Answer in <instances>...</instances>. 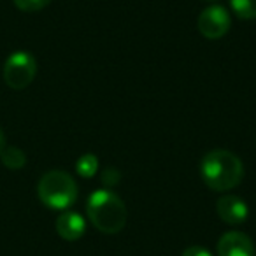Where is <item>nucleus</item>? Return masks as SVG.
<instances>
[{
  "label": "nucleus",
  "instance_id": "2eb2a0df",
  "mask_svg": "<svg viewBox=\"0 0 256 256\" xmlns=\"http://www.w3.org/2000/svg\"><path fill=\"white\" fill-rule=\"evenodd\" d=\"M4 144H6V136H4V132H2V128H0V153L4 150Z\"/></svg>",
  "mask_w": 256,
  "mask_h": 256
},
{
  "label": "nucleus",
  "instance_id": "f03ea898",
  "mask_svg": "<svg viewBox=\"0 0 256 256\" xmlns=\"http://www.w3.org/2000/svg\"><path fill=\"white\" fill-rule=\"evenodd\" d=\"M86 212L92 224L102 234H120L128 220L124 202L110 190H95L88 196Z\"/></svg>",
  "mask_w": 256,
  "mask_h": 256
},
{
  "label": "nucleus",
  "instance_id": "9d476101",
  "mask_svg": "<svg viewBox=\"0 0 256 256\" xmlns=\"http://www.w3.org/2000/svg\"><path fill=\"white\" fill-rule=\"evenodd\" d=\"M98 170V158L95 156L93 153H86L81 154L76 162V172H78L81 178L90 179L96 174Z\"/></svg>",
  "mask_w": 256,
  "mask_h": 256
},
{
  "label": "nucleus",
  "instance_id": "0eeeda50",
  "mask_svg": "<svg viewBox=\"0 0 256 256\" xmlns=\"http://www.w3.org/2000/svg\"><path fill=\"white\" fill-rule=\"evenodd\" d=\"M216 212L226 224L238 226L249 216V207L240 196L237 195H223L216 202Z\"/></svg>",
  "mask_w": 256,
  "mask_h": 256
},
{
  "label": "nucleus",
  "instance_id": "7ed1b4c3",
  "mask_svg": "<svg viewBox=\"0 0 256 256\" xmlns=\"http://www.w3.org/2000/svg\"><path fill=\"white\" fill-rule=\"evenodd\" d=\"M37 195L46 207L67 210L78 200V184L74 178L64 170H50L40 178Z\"/></svg>",
  "mask_w": 256,
  "mask_h": 256
},
{
  "label": "nucleus",
  "instance_id": "ddd939ff",
  "mask_svg": "<svg viewBox=\"0 0 256 256\" xmlns=\"http://www.w3.org/2000/svg\"><path fill=\"white\" fill-rule=\"evenodd\" d=\"M102 181L106 182L107 186L118 184V181H120V172H118L116 168H112V167L106 168V170H104V174H102Z\"/></svg>",
  "mask_w": 256,
  "mask_h": 256
},
{
  "label": "nucleus",
  "instance_id": "20e7f679",
  "mask_svg": "<svg viewBox=\"0 0 256 256\" xmlns=\"http://www.w3.org/2000/svg\"><path fill=\"white\" fill-rule=\"evenodd\" d=\"M37 62L28 51H16L9 54L4 65V81L12 90H25L36 79Z\"/></svg>",
  "mask_w": 256,
  "mask_h": 256
},
{
  "label": "nucleus",
  "instance_id": "6e6552de",
  "mask_svg": "<svg viewBox=\"0 0 256 256\" xmlns=\"http://www.w3.org/2000/svg\"><path fill=\"white\" fill-rule=\"evenodd\" d=\"M56 232L64 240H79L86 232V221L76 210H64L56 218Z\"/></svg>",
  "mask_w": 256,
  "mask_h": 256
},
{
  "label": "nucleus",
  "instance_id": "39448f33",
  "mask_svg": "<svg viewBox=\"0 0 256 256\" xmlns=\"http://www.w3.org/2000/svg\"><path fill=\"white\" fill-rule=\"evenodd\" d=\"M232 26L230 12L223 8V6H209L206 8L198 16L196 22V28L202 34L206 39H221L223 36H226L228 30Z\"/></svg>",
  "mask_w": 256,
  "mask_h": 256
},
{
  "label": "nucleus",
  "instance_id": "1a4fd4ad",
  "mask_svg": "<svg viewBox=\"0 0 256 256\" xmlns=\"http://www.w3.org/2000/svg\"><path fill=\"white\" fill-rule=\"evenodd\" d=\"M0 160H2V164H4L6 167L11 168V170H20V168L25 167L26 154L23 153L20 148L9 146V148H4V150H2V153H0Z\"/></svg>",
  "mask_w": 256,
  "mask_h": 256
},
{
  "label": "nucleus",
  "instance_id": "4468645a",
  "mask_svg": "<svg viewBox=\"0 0 256 256\" xmlns=\"http://www.w3.org/2000/svg\"><path fill=\"white\" fill-rule=\"evenodd\" d=\"M181 256H212V252L202 246H192V248L184 249Z\"/></svg>",
  "mask_w": 256,
  "mask_h": 256
},
{
  "label": "nucleus",
  "instance_id": "f8f14e48",
  "mask_svg": "<svg viewBox=\"0 0 256 256\" xmlns=\"http://www.w3.org/2000/svg\"><path fill=\"white\" fill-rule=\"evenodd\" d=\"M14 6L18 9L25 12H36V11H40L44 9L46 6H50L51 0H12Z\"/></svg>",
  "mask_w": 256,
  "mask_h": 256
},
{
  "label": "nucleus",
  "instance_id": "f257e3e1",
  "mask_svg": "<svg viewBox=\"0 0 256 256\" xmlns=\"http://www.w3.org/2000/svg\"><path fill=\"white\" fill-rule=\"evenodd\" d=\"M200 176L207 188L214 192H228L244 179V164L235 153L226 150H212L200 162Z\"/></svg>",
  "mask_w": 256,
  "mask_h": 256
},
{
  "label": "nucleus",
  "instance_id": "9b49d317",
  "mask_svg": "<svg viewBox=\"0 0 256 256\" xmlns=\"http://www.w3.org/2000/svg\"><path fill=\"white\" fill-rule=\"evenodd\" d=\"M230 6L240 20H256V0H230Z\"/></svg>",
  "mask_w": 256,
  "mask_h": 256
},
{
  "label": "nucleus",
  "instance_id": "dca6fc26",
  "mask_svg": "<svg viewBox=\"0 0 256 256\" xmlns=\"http://www.w3.org/2000/svg\"><path fill=\"white\" fill-rule=\"evenodd\" d=\"M206 2H218V0H206Z\"/></svg>",
  "mask_w": 256,
  "mask_h": 256
},
{
  "label": "nucleus",
  "instance_id": "423d86ee",
  "mask_svg": "<svg viewBox=\"0 0 256 256\" xmlns=\"http://www.w3.org/2000/svg\"><path fill=\"white\" fill-rule=\"evenodd\" d=\"M218 256H254L256 248L248 234L244 232H226L221 235L216 246Z\"/></svg>",
  "mask_w": 256,
  "mask_h": 256
}]
</instances>
